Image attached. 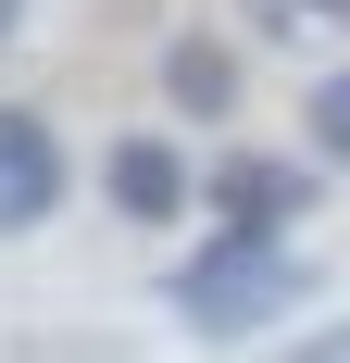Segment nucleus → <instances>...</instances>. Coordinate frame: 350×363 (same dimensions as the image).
Returning <instances> with one entry per match:
<instances>
[{
  "label": "nucleus",
  "mask_w": 350,
  "mask_h": 363,
  "mask_svg": "<svg viewBox=\"0 0 350 363\" xmlns=\"http://www.w3.org/2000/svg\"><path fill=\"white\" fill-rule=\"evenodd\" d=\"M288 351H313V363H350V326H300Z\"/></svg>",
  "instance_id": "8"
},
{
  "label": "nucleus",
  "mask_w": 350,
  "mask_h": 363,
  "mask_svg": "<svg viewBox=\"0 0 350 363\" xmlns=\"http://www.w3.org/2000/svg\"><path fill=\"white\" fill-rule=\"evenodd\" d=\"M238 26L263 50H338L350 38V0H238Z\"/></svg>",
  "instance_id": "6"
},
{
  "label": "nucleus",
  "mask_w": 350,
  "mask_h": 363,
  "mask_svg": "<svg viewBox=\"0 0 350 363\" xmlns=\"http://www.w3.org/2000/svg\"><path fill=\"white\" fill-rule=\"evenodd\" d=\"M101 201L125 225H188V150L163 138V125H138V138L101 150Z\"/></svg>",
  "instance_id": "3"
},
{
  "label": "nucleus",
  "mask_w": 350,
  "mask_h": 363,
  "mask_svg": "<svg viewBox=\"0 0 350 363\" xmlns=\"http://www.w3.org/2000/svg\"><path fill=\"white\" fill-rule=\"evenodd\" d=\"M163 101L188 113V125H225V113H238V50H225L213 26L163 38Z\"/></svg>",
  "instance_id": "5"
},
{
  "label": "nucleus",
  "mask_w": 350,
  "mask_h": 363,
  "mask_svg": "<svg viewBox=\"0 0 350 363\" xmlns=\"http://www.w3.org/2000/svg\"><path fill=\"white\" fill-rule=\"evenodd\" d=\"M13 26H26V0H0V38H13Z\"/></svg>",
  "instance_id": "9"
},
{
  "label": "nucleus",
  "mask_w": 350,
  "mask_h": 363,
  "mask_svg": "<svg viewBox=\"0 0 350 363\" xmlns=\"http://www.w3.org/2000/svg\"><path fill=\"white\" fill-rule=\"evenodd\" d=\"M63 213V138L38 125L26 101H0V238H26V225Z\"/></svg>",
  "instance_id": "4"
},
{
  "label": "nucleus",
  "mask_w": 350,
  "mask_h": 363,
  "mask_svg": "<svg viewBox=\"0 0 350 363\" xmlns=\"http://www.w3.org/2000/svg\"><path fill=\"white\" fill-rule=\"evenodd\" d=\"M163 301L188 313V338H250V326H276L300 301V251L263 238V225H213L201 251L163 276Z\"/></svg>",
  "instance_id": "1"
},
{
  "label": "nucleus",
  "mask_w": 350,
  "mask_h": 363,
  "mask_svg": "<svg viewBox=\"0 0 350 363\" xmlns=\"http://www.w3.org/2000/svg\"><path fill=\"white\" fill-rule=\"evenodd\" d=\"M188 201H201L213 225H263V238H288V225H313L325 163H288V150H213L201 176H188Z\"/></svg>",
  "instance_id": "2"
},
{
  "label": "nucleus",
  "mask_w": 350,
  "mask_h": 363,
  "mask_svg": "<svg viewBox=\"0 0 350 363\" xmlns=\"http://www.w3.org/2000/svg\"><path fill=\"white\" fill-rule=\"evenodd\" d=\"M300 138H313V163H338V176H350V63H325V75H313Z\"/></svg>",
  "instance_id": "7"
}]
</instances>
